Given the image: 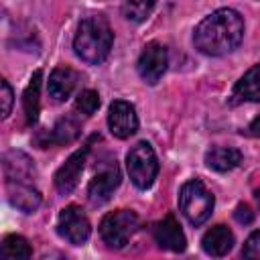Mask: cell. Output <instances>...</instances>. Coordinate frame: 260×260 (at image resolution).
<instances>
[{
  "mask_svg": "<svg viewBox=\"0 0 260 260\" xmlns=\"http://www.w3.org/2000/svg\"><path fill=\"white\" fill-rule=\"evenodd\" d=\"M41 81H43V71L37 69L22 93V106H24V116H26V124H35L39 118V110H41Z\"/></svg>",
  "mask_w": 260,
  "mask_h": 260,
  "instance_id": "obj_19",
  "label": "cell"
},
{
  "mask_svg": "<svg viewBox=\"0 0 260 260\" xmlns=\"http://www.w3.org/2000/svg\"><path fill=\"white\" fill-rule=\"evenodd\" d=\"M260 93H258V65H252L242 77L240 81H236L232 95H230V106H238L244 102H258Z\"/></svg>",
  "mask_w": 260,
  "mask_h": 260,
  "instance_id": "obj_17",
  "label": "cell"
},
{
  "mask_svg": "<svg viewBox=\"0 0 260 260\" xmlns=\"http://www.w3.org/2000/svg\"><path fill=\"white\" fill-rule=\"evenodd\" d=\"M91 140H93V138H91ZM91 140L85 142L81 148H77V150L57 169L53 181H55V189H57L61 195H67V193H71V191L77 187L79 177H81L83 167H85V158H87L89 148H91Z\"/></svg>",
  "mask_w": 260,
  "mask_h": 260,
  "instance_id": "obj_7",
  "label": "cell"
},
{
  "mask_svg": "<svg viewBox=\"0 0 260 260\" xmlns=\"http://www.w3.org/2000/svg\"><path fill=\"white\" fill-rule=\"evenodd\" d=\"M120 169H118V162L116 160H108L106 165H102V169L93 175V179L89 181L87 185V197L93 205H102L106 203L112 193L118 189L120 185Z\"/></svg>",
  "mask_w": 260,
  "mask_h": 260,
  "instance_id": "obj_9",
  "label": "cell"
},
{
  "mask_svg": "<svg viewBox=\"0 0 260 260\" xmlns=\"http://www.w3.org/2000/svg\"><path fill=\"white\" fill-rule=\"evenodd\" d=\"M244 39V18L234 8H217L205 16L193 32V45L199 53L221 57L240 47Z\"/></svg>",
  "mask_w": 260,
  "mask_h": 260,
  "instance_id": "obj_1",
  "label": "cell"
},
{
  "mask_svg": "<svg viewBox=\"0 0 260 260\" xmlns=\"http://www.w3.org/2000/svg\"><path fill=\"white\" fill-rule=\"evenodd\" d=\"M232 246H234V234H232L230 228H225V225H221V223L209 228V230L203 234V238H201V248H203V252L209 254V256H213V258L225 256V254L232 250Z\"/></svg>",
  "mask_w": 260,
  "mask_h": 260,
  "instance_id": "obj_16",
  "label": "cell"
},
{
  "mask_svg": "<svg viewBox=\"0 0 260 260\" xmlns=\"http://www.w3.org/2000/svg\"><path fill=\"white\" fill-rule=\"evenodd\" d=\"M234 217H236L238 223L248 225V223H252V219H254V211H252L246 203H240V205L236 207V211H234Z\"/></svg>",
  "mask_w": 260,
  "mask_h": 260,
  "instance_id": "obj_25",
  "label": "cell"
},
{
  "mask_svg": "<svg viewBox=\"0 0 260 260\" xmlns=\"http://www.w3.org/2000/svg\"><path fill=\"white\" fill-rule=\"evenodd\" d=\"M108 128L120 140L130 138L138 130V116L134 106L126 100H114L108 110Z\"/></svg>",
  "mask_w": 260,
  "mask_h": 260,
  "instance_id": "obj_10",
  "label": "cell"
},
{
  "mask_svg": "<svg viewBox=\"0 0 260 260\" xmlns=\"http://www.w3.org/2000/svg\"><path fill=\"white\" fill-rule=\"evenodd\" d=\"M77 81H79V73L71 67H57L51 71L49 75V95L55 100V102H65L73 89L77 87Z\"/></svg>",
  "mask_w": 260,
  "mask_h": 260,
  "instance_id": "obj_15",
  "label": "cell"
},
{
  "mask_svg": "<svg viewBox=\"0 0 260 260\" xmlns=\"http://www.w3.org/2000/svg\"><path fill=\"white\" fill-rule=\"evenodd\" d=\"M14 106V93H12V87L8 85V81L0 75V120L6 118L10 114Z\"/></svg>",
  "mask_w": 260,
  "mask_h": 260,
  "instance_id": "obj_23",
  "label": "cell"
},
{
  "mask_svg": "<svg viewBox=\"0 0 260 260\" xmlns=\"http://www.w3.org/2000/svg\"><path fill=\"white\" fill-rule=\"evenodd\" d=\"M6 193H8V201L24 213L37 211L43 201L41 191L37 189L35 183H6Z\"/></svg>",
  "mask_w": 260,
  "mask_h": 260,
  "instance_id": "obj_14",
  "label": "cell"
},
{
  "mask_svg": "<svg viewBox=\"0 0 260 260\" xmlns=\"http://www.w3.org/2000/svg\"><path fill=\"white\" fill-rule=\"evenodd\" d=\"M152 236L156 240V244L165 250H171V252H183L187 248V238L181 230V223L177 221L175 215H167L165 219L156 221L154 228H152Z\"/></svg>",
  "mask_w": 260,
  "mask_h": 260,
  "instance_id": "obj_12",
  "label": "cell"
},
{
  "mask_svg": "<svg viewBox=\"0 0 260 260\" xmlns=\"http://www.w3.org/2000/svg\"><path fill=\"white\" fill-rule=\"evenodd\" d=\"M242 162V152L232 146H211L205 152V165L217 173H228Z\"/></svg>",
  "mask_w": 260,
  "mask_h": 260,
  "instance_id": "obj_18",
  "label": "cell"
},
{
  "mask_svg": "<svg viewBox=\"0 0 260 260\" xmlns=\"http://www.w3.org/2000/svg\"><path fill=\"white\" fill-rule=\"evenodd\" d=\"M213 203H215L213 193L199 179H191L183 183L179 191V209L191 225L197 228L205 223L213 211Z\"/></svg>",
  "mask_w": 260,
  "mask_h": 260,
  "instance_id": "obj_3",
  "label": "cell"
},
{
  "mask_svg": "<svg viewBox=\"0 0 260 260\" xmlns=\"http://www.w3.org/2000/svg\"><path fill=\"white\" fill-rule=\"evenodd\" d=\"M244 260H260V232H252L242 250Z\"/></svg>",
  "mask_w": 260,
  "mask_h": 260,
  "instance_id": "obj_24",
  "label": "cell"
},
{
  "mask_svg": "<svg viewBox=\"0 0 260 260\" xmlns=\"http://www.w3.org/2000/svg\"><path fill=\"white\" fill-rule=\"evenodd\" d=\"M126 169L130 181L138 189H148L158 175V158L146 140L136 142L126 154Z\"/></svg>",
  "mask_w": 260,
  "mask_h": 260,
  "instance_id": "obj_4",
  "label": "cell"
},
{
  "mask_svg": "<svg viewBox=\"0 0 260 260\" xmlns=\"http://www.w3.org/2000/svg\"><path fill=\"white\" fill-rule=\"evenodd\" d=\"M152 8H154L152 2H126L122 6V14L132 22H142Z\"/></svg>",
  "mask_w": 260,
  "mask_h": 260,
  "instance_id": "obj_22",
  "label": "cell"
},
{
  "mask_svg": "<svg viewBox=\"0 0 260 260\" xmlns=\"http://www.w3.org/2000/svg\"><path fill=\"white\" fill-rule=\"evenodd\" d=\"M2 171L6 183H35L37 179L35 162L22 150H8L2 156Z\"/></svg>",
  "mask_w": 260,
  "mask_h": 260,
  "instance_id": "obj_11",
  "label": "cell"
},
{
  "mask_svg": "<svg viewBox=\"0 0 260 260\" xmlns=\"http://www.w3.org/2000/svg\"><path fill=\"white\" fill-rule=\"evenodd\" d=\"M167 63H169L167 49L160 43L152 41L142 49L138 63H136V69H138V75L142 77L144 83L154 85L162 77V73L167 71Z\"/></svg>",
  "mask_w": 260,
  "mask_h": 260,
  "instance_id": "obj_8",
  "label": "cell"
},
{
  "mask_svg": "<svg viewBox=\"0 0 260 260\" xmlns=\"http://www.w3.org/2000/svg\"><path fill=\"white\" fill-rule=\"evenodd\" d=\"M98 108H100V95H98L95 89H83L75 100V110L83 116L95 114Z\"/></svg>",
  "mask_w": 260,
  "mask_h": 260,
  "instance_id": "obj_21",
  "label": "cell"
},
{
  "mask_svg": "<svg viewBox=\"0 0 260 260\" xmlns=\"http://www.w3.org/2000/svg\"><path fill=\"white\" fill-rule=\"evenodd\" d=\"M138 230V215L132 209H116L100 221V236L110 248H124Z\"/></svg>",
  "mask_w": 260,
  "mask_h": 260,
  "instance_id": "obj_5",
  "label": "cell"
},
{
  "mask_svg": "<svg viewBox=\"0 0 260 260\" xmlns=\"http://www.w3.org/2000/svg\"><path fill=\"white\" fill-rule=\"evenodd\" d=\"M57 234L75 246H81L83 242H87L91 234V225L83 209L77 205H67L65 209H61L57 219Z\"/></svg>",
  "mask_w": 260,
  "mask_h": 260,
  "instance_id": "obj_6",
  "label": "cell"
},
{
  "mask_svg": "<svg viewBox=\"0 0 260 260\" xmlns=\"http://www.w3.org/2000/svg\"><path fill=\"white\" fill-rule=\"evenodd\" d=\"M112 43H114V32L108 20L100 14L83 18L73 37L75 55L89 65H100L102 61H106L110 55Z\"/></svg>",
  "mask_w": 260,
  "mask_h": 260,
  "instance_id": "obj_2",
  "label": "cell"
},
{
  "mask_svg": "<svg viewBox=\"0 0 260 260\" xmlns=\"http://www.w3.org/2000/svg\"><path fill=\"white\" fill-rule=\"evenodd\" d=\"M79 132H81V124L77 122V118L65 116V118H59L49 132H41L35 140L43 148L49 144H69L79 136Z\"/></svg>",
  "mask_w": 260,
  "mask_h": 260,
  "instance_id": "obj_13",
  "label": "cell"
},
{
  "mask_svg": "<svg viewBox=\"0 0 260 260\" xmlns=\"http://www.w3.org/2000/svg\"><path fill=\"white\" fill-rule=\"evenodd\" d=\"M30 244L18 234H10L0 242V260H30Z\"/></svg>",
  "mask_w": 260,
  "mask_h": 260,
  "instance_id": "obj_20",
  "label": "cell"
}]
</instances>
